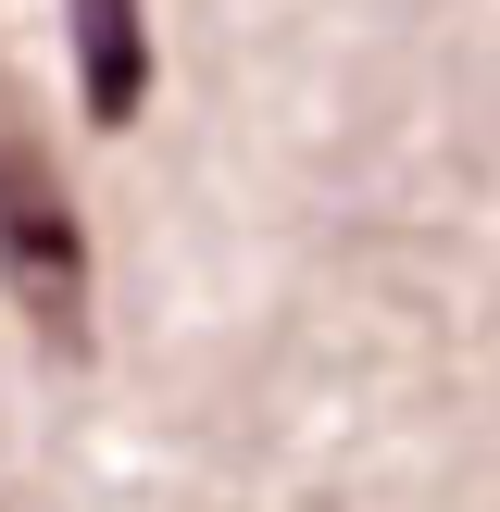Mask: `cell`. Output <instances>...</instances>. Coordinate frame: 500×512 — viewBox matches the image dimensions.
Instances as JSON below:
<instances>
[{
    "label": "cell",
    "instance_id": "6da1fadb",
    "mask_svg": "<svg viewBox=\"0 0 500 512\" xmlns=\"http://www.w3.org/2000/svg\"><path fill=\"white\" fill-rule=\"evenodd\" d=\"M0 288H13V313L38 325L50 363H88V350H100V313H88V225H75L63 175H50L25 138H0Z\"/></svg>",
    "mask_w": 500,
    "mask_h": 512
},
{
    "label": "cell",
    "instance_id": "7a4b0ae2",
    "mask_svg": "<svg viewBox=\"0 0 500 512\" xmlns=\"http://www.w3.org/2000/svg\"><path fill=\"white\" fill-rule=\"evenodd\" d=\"M63 13H75V100H88L100 138H125L138 100H150V25H138V0H63Z\"/></svg>",
    "mask_w": 500,
    "mask_h": 512
}]
</instances>
